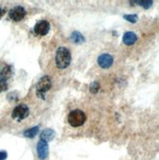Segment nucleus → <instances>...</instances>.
I'll return each mask as SVG.
<instances>
[{
    "instance_id": "obj_1",
    "label": "nucleus",
    "mask_w": 159,
    "mask_h": 160,
    "mask_svg": "<svg viewBox=\"0 0 159 160\" xmlns=\"http://www.w3.org/2000/svg\"><path fill=\"white\" fill-rule=\"evenodd\" d=\"M72 56L71 52L67 47L61 46L56 51V56H55V63L59 69H66L71 63Z\"/></svg>"
},
{
    "instance_id": "obj_2",
    "label": "nucleus",
    "mask_w": 159,
    "mask_h": 160,
    "mask_svg": "<svg viewBox=\"0 0 159 160\" xmlns=\"http://www.w3.org/2000/svg\"><path fill=\"white\" fill-rule=\"evenodd\" d=\"M86 120H87V116L85 112H82V110L79 109H75L71 111L68 115V123L74 128L82 126L85 124Z\"/></svg>"
},
{
    "instance_id": "obj_3",
    "label": "nucleus",
    "mask_w": 159,
    "mask_h": 160,
    "mask_svg": "<svg viewBox=\"0 0 159 160\" xmlns=\"http://www.w3.org/2000/svg\"><path fill=\"white\" fill-rule=\"evenodd\" d=\"M51 86L52 81L49 76H43L39 79L37 83V95L41 97V99H44V93L51 88Z\"/></svg>"
},
{
    "instance_id": "obj_4",
    "label": "nucleus",
    "mask_w": 159,
    "mask_h": 160,
    "mask_svg": "<svg viewBox=\"0 0 159 160\" xmlns=\"http://www.w3.org/2000/svg\"><path fill=\"white\" fill-rule=\"evenodd\" d=\"M30 114V109L26 104H20V105L16 106L12 111V118L14 120L18 122H21L22 120L26 119Z\"/></svg>"
},
{
    "instance_id": "obj_5",
    "label": "nucleus",
    "mask_w": 159,
    "mask_h": 160,
    "mask_svg": "<svg viewBox=\"0 0 159 160\" xmlns=\"http://www.w3.org/2000/svg\"><path fill=\"white\" fill-rule=\"evenodd\" d=\"M50 30V24L45 20H41L38 23H37V25L34 26V33L37 34L39 37H44L48 33Z\"/></svg>"
},
{
    "instance_id": "obj_6",
    "label": "nucleus",
    "mask_w": 159,
    "mask_h": 160,
    "mask_svg": "<svg viewBox=\"0 0 159 160\" xmlns=\"http://www.w3.org/2000/svg\"><path fill=\"white\" fill-rule=\"evenodd\" d=\"M26 15H27V12L25 8H23V7H21V6L14 7L9 12V18L13 21H15V22L22 21L26 17Z\"/></svg>"
},
{
    "instance_id": "obj_7",
    "label": "nucleus",
    "mask_w": 159,
    "mask_h": 160,
    "mask_svg": "<svg viewBox=\"0 0 159 160\" xmlns=\"http://www.w3.org/2000/svg\"><path fill=\"white\" fill-rule=\"evenodd\" d=\"M113 62H114L113 56L108 53L101 54L97 58V63L99 67H101L102 69H109L113 65Z\"/></svg>"
},
{
    "instance_id": "obj_8",
    "label": "nucleus",
    "mask_w": 159,
    "mask_h": 160,
    "mask_svg": "<svg viewBox=\"0 0 159 160\" xmlns=\"http://www.w3.org/2000/svg\"><path fill=\"white\" fill-rule=\"evenodd\" d=\"M37 156L39 159L44 160L47 158L48 153H49V148H48V143L43 142V141H39L37 145Z\"/></svg>"
},
{
    "instance_id": "obj_9",
    "label": "nucleus",
    "mask_w": 159,
    "mask_h": 160,
    "mask_svg": "<svg viewBox=\"0 0 159 160\" xmlns=\"http://www.w3.org/2000/svg\"><path fill=\"white\" fill-rule=\"evenodd\" d=\"M137 36L133 32H126L123 36V42L126 45H133L137 42Z\"/></svg>"
},
{
    "instance_id": "obj_10",
    "label": "nucleus",
    "mask_w": 159,
    "mask_h": 160,
    "mask_svg": "<svg viewBox=\"0 0 159 160\" xmlns=\"http://www.w3.org/2000/svg\"><path fill=\"white\" fill-rule=\"evenodd\" d=\"M54 138H55V132L52 129H45L40 134V140L45 142H51Z\"/></svg>"
},
{
    "instance_id": "obj_11",
    "label": "nucleus",
    "mask_w": 159,
    "mask_h": 160,
    "mask_svg": "<svg viewBox=\"0 0 159 160\" xmlns=\"http://www.w3.org/2000/svg\"><path fill=\"white\" fill-rule=\"evenodd\" d=\"M13 75V69L12 66H5L1 71H0V80L7 82Z\"/></svg>"
},
{
    "instance_id": "obj_12",
    "label": "nucleus",
    "mask_w": 159,
    "mask_h": 160,
    "mask_svg": "<svg viewBox=\"0 0 159 160\" xmlns=\"http://www.w3.org/2000/svg\"><path fill=\"white\" fill-rule=\"evenodd\" d=\"M70 38L74 43H77V44H81L82 42H85V40H86L84 36H82L80 32H77V31H75L71 33Z\"/></svg>"
},
{
    "instance_id": "obj_13",
    "label": "nucleus",
    "mask_w": 159,
    "mask_h": 160,
    "mask_svg": "<svg viewBox=\"0 0 159 160\" xmlns=\"http://www.w3.org/2000/svg\"><path fill=\"white\" fill-rule=\"evenodd\" d=\"M38 131H39V128L38 127H32L31 129H27L24 132V136L26 138H34L37 133H38Z\"/></svg>"
},
{
    "instance_id": "obj_14",
    "label": "nucleus",
    "mask_w": 159,
    "mask_h": 160,
    "mask_svg": "<svg viewBox=\"0 0 159 160\" xmlns=\"http://www.w3.org/2000/svg\"><path fill=\"white\" fill-rule=\"evenodd\" d=\"M99 88H100V85L98 82H92L89 86V92L92 93H97L99 92Z\"/></svg>"
},
{
    "instance_id": "obj_15",
    "label": "nucleus",
    "mask_w": 159,
    "mask_h": 160,
    "mask_svg": "<svg viewBox=\"0 0 159 160\" xmlns=\"http://www.w3.org/2000/svg\"><path fill=\"white\" fill-rule=\"evenodd\" d=\"M136 2L140 6H142L143 9H148L153 4V1H151V0H149V1H142V0H140V1H136Z\"/></svg>"
},
{
    "instance_id": "obj_16",
    "label": "nucleus",
    "mask_w": 159,
    "mask_h": 160,
    "mask_svg": "<svg viewBox=\"0 0 159 160\" xmlns=\"http://www.w3.org/2000/svg\"><path fill=\"white\" fill-rule=\"evenodd\" d=\"M137 14H131V15H124V19L127 20L128 22H131V23H137Z\"/></svg>"
},
{
    "instance_id": "obj_17",
    "label": "nucleus",
    "mask_w": 159,
    "mask_h": 160,
    "mask_svg": "<svg viewBox=\"0 0 159 160\" xmlns=\"http://www.w3.org/2000/svg\"><path fill=\"white\" fill-rule=\"evenodd\" d=\"M7 89H8V83H7V82L0 80V92H5Z\"/></svg>"
},
{
    "instance_id": "obj_18",
    "label": "nucleus",
    "mask_w": 159,
    "mask_h": 160,
    "mask_svg": "<svg viewBox=\"0 0 159 160\" xmlns=\"http://www.w3.org/2000/svg\"><path fill=\"white\" fill-rule=\"evenodd\" d=\"M7 158V152L6 151H0V160H5Z\"/></svg>"
},
{
    "instance_id": "obj_19",
    "label": "nucleus",
    "mask_w": 159,
    "mask_h": 160,
    "mask_svg": "<svg viewBox=\"0 0 159 160\" xmlns=\"http://www.w3.org/2000/svg\"><path fill=\"white\" fill-rule=\"evenodd\" d=\"M4 14H5V10L2 9V8H0V19H1L4 16Z\"/></svg>"
}]
</instances>
